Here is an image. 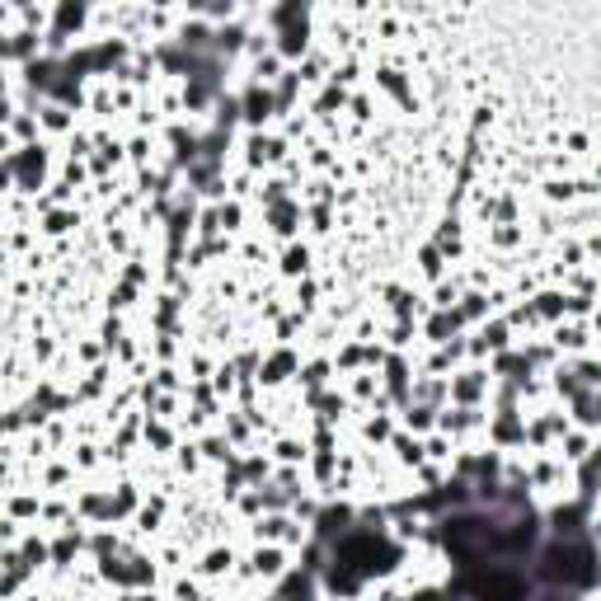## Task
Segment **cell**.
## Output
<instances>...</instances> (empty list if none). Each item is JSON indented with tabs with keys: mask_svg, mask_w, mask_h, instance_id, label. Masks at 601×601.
I'll list each match as a JSON object with an SVG mask.
<instances>
[{
	"mask_svg": "<svg viewBox=\"0 0 601 601\" xmlns=\"http://www.w3.org/2000/svg\"><path fill=\"white\" fill-rule=\"evenodd\" d=\"M588 550H555L550 555V574L564 578V582H588L592 578V568H588Z\"/></svg>",
	"mask_w": 601,
	"mask_h": 601,
	"instance_id": "6da1fadb",
	"label": "cell"
}]
</instances>
